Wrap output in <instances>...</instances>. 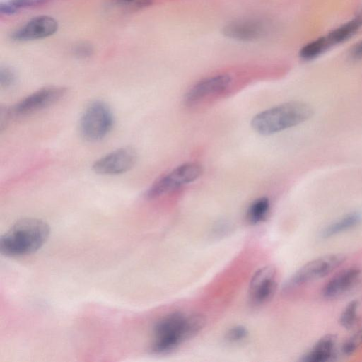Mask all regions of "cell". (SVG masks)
I'll return each mask as SVG.
<instances>
[{"label": "cell", "instance_id": "13", "mask_svg": "<svg viewBox=\"0 0 362 362\" xmlns=\"http://www.w3.org/2000/svg\"><path fill=\"white\" fill-rule=\"evenodd\" d=\"M361 271L357 267L345 269L330 279L324 286L322 295L328 299L337 298L354 288L358 282Z\"/></svg>", "mask_w": 362, "mask_h": 362}, {"label": "cell", "instance_id": "10", "mask_svg": "<svg viewBox=\"0 0 362 362\" xmlns=\"http://www.w3.org/2000/svg\"><path fill=\"white\" fill-rule=\"evenodd\" d=\"M277 286L276 271L272 266L259 269L249 285V300L253 305H260L270 300Z\"/></svg>", "mask_w": 362, "mask_h": 362}, {"label": "cell", "instance_id": "25", "mask_svg": "<svg viewBox=\"0 0 362 362\" xmlns=\"http://www.w3.org/2000/svg\"><path fill=\"white\" fill-rule=\"evenodd\" d=\"M348 57L352 62H356L362 60V40L354 44L348 52Z\"/></svg>", "mask_w": 362, "mask_h": 362}, {"label": "cell", "instance_id": "1", "mask_svg": "<svg viewBox=\"0 0 362 362\" xmlns=\"http://www.w3.org/2000/svg\"><path fill=\"white\" fill-rule=\"evenodd\" d=\"M205 323L204 317L200 314L185 315L175 312L163 317L153 327L151 351L162 354L173 351L182 342L198 334Z\"/></svg>", "mask_w": 362, "mask_h": 362}, {"label": "cell", "instance_id": "11", "mask_svg": "<svg viewBox=\"0 0 362 362\" xmlns=\"http://www.w3.org/2000/svg\"><path fill=\"white\" fill-rule=\"evenodd\" d=\"M268 24L260 19L243 18L233 21L223 28V34L238 41H254L264 37L269 32Z\"/></svg>", "mask_w": 362, "mask_h": 362}, {"label": "cell", "instance_id": "14", "mask_svg": "<svg viewBox=\"0 0 362 362\" xmlns=\"http://www.w3.org/2000/svg\"><path fill=\"white\" fill-rule=\"evenodd\" d=\"M337 337L333 334H326L321 337L308 351L303 356V362H327L336 356Z\"/></svg>", "mask_w": 362, "mask_h": 362}, {"label": "cell", "instance_id": "16", "mask_svg": "<svg viewBox=\"0 0 362 362\" xmlns=\"http://www.w3.org/2000/svg\"><path fill=\"white\" fill-rule=\"evenodd\" d=\"M361 28H362V13L332 30L326 36L332 46H334L347 41Z\"/></svg>", "mask_w": 362, "mask_h": 362}, {"label": "cell", "instance_id": "12", "mask_svg": "<svg viewBox=\"0 0 362 362\" xmlns=\"http://www.w3.org/2000/svg\"><path fill=\"white\" fill-rule=\"evenodd\" d=\"M57 27V22L52 17L39 16L31 18L16 30L11 37L18 41L42 39L54 34Z\"/></svg>", "mask_w": 362, "mask_h": 362}, {"label": "cell", "instance_id": "26", "mask_svg": "<svg viewBox=\"0 0 362 362\" xmlns=\"http://www.w3.org/2000/svg\"><path fill=\"white\" fill-rule=\"evenodd\" d=\"M92 51L91 47L86 44L79 45L75 49L76 54L80 57H88Z\"/></svg>", "mask_w": 362, "mask_h": 362}, {"label": "cell", "instance_id": "20", "mask_svg": "<svg viewBox=\"0 0 362 362\" xmlns=\"http://www.w3.org/2000/svg\"><path fill=\"white\" fill-rule=\"evenodd\" d=\"M358 301H350L344 308L339 317V322L345 329L353 328L358 322Z\"/></svg>", "mask_w": 362, "mask_h": 362}, {"label": "cell", "instance_id": "23", "mask_svg": "<svg viewBox=\"0 0 362 362\" xmlns=\"http://www.w3.org/2000/svg\"><path fill=\"white\" fill-rule=\"evenodd\" d=\"M16 75L14 71L8 66L0 69V86L3 88H9L15 85Z\"/></svg>", "mask_w": 362, "mask_h": 362}, {"label": "cell", "instance_id": "5", "mask_svg": "<svg viewBox=\"0 0 362 362\" xmlns=\"http://www.w3.org/2000/svg\"><path fill=\"white\" fill-rule=\"evenodd\" d=\"M202 165L197 163L181 164L155 180L146 190L145 197L154 199L170 193L194 182L202 175Z\"/></svg>", "mask_w": 362, "mask_h": 362}, {"label": "cell", "instance_id": "15", "mask_svg": "<svg viewBox=\"0 0 362 362\" xmlns=\"http://www.w3.org/2000/svg\"><path fill=\"white\" fill-rule=\"evenodd\" d=\"M362 223V212L351 211L325 227L320 232L322 238H328L352 229Z\"/></svg>", "mask_w": 362, "mask_h": 362}, {"label": "cell", "instance_id": "8", "mask_svg": "<svg viewBox=\"0 0 362 362\" xmlns=\"http://www.w3.org/2000/svg\"><path fill=\"white\" fill-rule=\"evenodd\" d=\"M62 86H48L39 89L23 98L11 107L6 108L9 117H21L33 114L53 105L66 94Z\"/></svg>", "mask_w": 362, "mask_h": 362}, {"label": "cell", "instance_id": "9", "mask_svg": "<svg viewBox=\"0 0 362 362\" xmlns=\"http://www.w3.org/2000/svg\"><path fill=\"white\" fill-rule=\"evenodd\" d=\"M137 154L131 147H122L108 153L93 163V171L103 175H116L130 170L136 164Z\"/></svg>", "mask_w": 362, "mask_h": 362}, {"label": "cell", "instance_id": "7", "mask_svg": "<svg viewBox=\"0 0 362 362\" xmlns=\"http://www.w3.org/2000/svg\"><path fill=\"white\" fill-rule=\"evenodd\" d=\"M233 83V77L228 74H218L206 77L195 83L186 92L185 103L196 106L200 103L226 93Z\"/></svg>", "mask_w": 362, "mask_h": 362}, {"label": "cell", "instance_id": "18", "mask_svg": "<svg viewBox=\"0 0 362 362\" xmlns=\"http://www.w3.org/2000/svg\"><path fill=\"white\" fill-rule=\"evenodd\" d=\"M270 202L267 197H260L253 201L247 211V218L252 224L264 221L268 215Z\"/></svg>", "mask_w": 362, "mask_h": 362}, {"label": "cell", "instance_id": "2", "mask_svg": "<svg viewBox=\"0 0 362 362\" xmlns=\"http://www.w3.org/2000/svg\"><path fill=\"white\" fill-rule=\"evenodd\" d=\"M49 225L36 218L16 221L0 238V252L6 257L32 254L42 247L49 235Z\"/></svg>", "mask_w": 362, "mask_h": 362}, {"label": "cell", "instance_id": "6", "mask_svg": "<svg viewBox=\"0 0 362 362\" xmlns=\"http://www.w3.org/2000/svg\"><path fill=\"white\" fill-rule=\"evenodd\" d=\"M342 254H330L313 259L298 269L285 283L287 291L308 282L321 279L338 268L345 261Z\"/></svg>", "mask_w": 362, "mask_h": 362}, {"label": "cell", "instance_id": "21", "mask_svg": "<svg viewBox=\"0 0 362 362\" xmlns=\"http://www.w3.org/2000/svg\"><path fill=\"white\" fill-rule=\"evenodd\" d=\"M153 0H111L112 6L122 10H139L151 6Z\"/></svg>", "mask_w": 362, "mask_h": 362}, {"label": "cell", "instance_id": "3", "mask_svg": "<svg viewBox=\"0 0 362 362\" xmlns=\"http://www.w3.org/2000/svg\"><path fill=\"white\" fill-rule=\"evenodd\" d=\"M313 115L312 107L302 101H290L255 115L251 127L257 134L268 136L298 126Z\"/></svg>", "mask_w": 362, "mask_h": 362}, {"label": "cell", "instance_id": "17", "mask_svg": "<svg viewBox=\"0 0 362 362\" xmlns=\"http://www.w3.org/2000/svg\"><path fill=\"white\" fill-rule=\"evenodd\" d=\"M327 36H321L304 45L299 50V57L304 61L313 60L332 47Z\"/></svg>", "mask_w": 362, "mask_h": 362}, {"label": "cell", "instance_id": "19", "mask_svg": "<svg viewBox=\"0 0 362 362\" xmlns=\"http://www.w3.org/2000/svg\"><path fill=\"white\" fill-rule=\"evenodd\" d=\"M47 0H4L0 3V12L3 14H13L19 10L40 4Z\"/></svg>", "mask_w": 362, "mask_h": 362}, {"label": "cell", "instance_id": "4", "mask_svg": "<svg viewBox=\"0 0 362 362\" xmlns=\"http://www.w3.org/2000/svg\"><path fill=\"white\" fill-rule=\"evenodd\" d=\"M113 124L114 115L110 107L103 101L95 100L87 106L81 115L79 130L85 140L95 142L104 139Z\"/></svg>", "mask_w": 362, "mask_h": 362}, {"label": "cell", "instance_id": "24", "mask_svg": "<svg viewBox=\"0 0 362 362\" xmlns=\"http://www.w3.org/2000/svg\"><path fill=\"white\" fill-rule=\"evenodd\" d=\"M247 335L245 327L238 325L230 328L226 333V339L230 342H239L243 340Z\"/></svg>", "mask_w": 362, "mask_h": 362}, {"label": "cell", "instance_id": "22", "mask_svg": "<svg viewBox=\"0 0 362 362\" xmlns=\"http://www.w3.org/2000/svg\"><path fill=\"white\" fill-rule=\"evenodd\" d=\"M362 345V327L342 344L341 351L347 356L353 354Z\"/></svg>", "mask_w": 362, "mask_h": 362}]
</instances>
